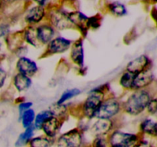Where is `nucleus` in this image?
<instances>
[{
    "mask_svg": "<svg viewBox=\"0 0 157 147\" xmlns=\"http://www.w3.org/2000/svg\"><path fill=\"white\" fill-rule=\"evenodd\" d=\"M110 93V84L107 83L93 87L89 90L85 99L77 108L72 107L71 114L74 113L78 115L79 118L84 117L92 120L94 119L95 112L102 101Z\"/></svg>",
    "mask_w": 157,
    "mask_h": 147,
    "instance_id": "f257e3e1",
    "label": "nucleus"
},
{
    "mask_svg": "<svg viewBox=\"0 0 157 147\" xmlns=\"http://www.w3.org/2000/svg\"><path fill=\"white\" fill-rule=\"evenodd\" d=\"M154 94V89H141L129 92L124 100H122L124 114L132 117L146 114L147 106Z\"/></svg>",
    "mask_w": 157,
    "mask_h": 147,
    "instance_id": "f03ea898",
    "label": "nucleus"
},
{
    "mask_svg": "<svg viewBox=\"0 0 157 147\" xmlns=\"http://www.w3.org/2000/svg\"><path fill=\"white\" fill-rule=\"evenodd\" d=\"M123 112L122 99L117 97L113 93L106 96L101 105L95 112L94 119H106L119 120Z\"/></svg>",
    "mask_w": 157,
    "mask_h": 147,
    "instance_id": "7ed1b4c3",
    "label": "nucleus"
},
{
    "mask_svg": "<svg viewBox=\"0 0 157 147\" xmlns=\"http://www.w3.org/2000/svg\"><path fill=\"white\" fill-rule=\"evenodd\" d=\"M143 137L139 133L125 131L119 127L107 136L109 147H140Z\"/></svg>",
    "mask_w": 157,
    "mask_h": 147,
    "instance_id": "20e7f679",
    "label": "nucleus"
},
{
    "mask_svg": "<svg viewBox=\"0 0 157 147\" xmlns=\"http://www.w3.org/2000/svg\"><path fill=\"white\" fill-rule=\"evenodd\" d=\"M73 41L74 40L67 37L57 35L47 45L43 47L44 51L41 58H48L67 53L70 50Z\"/></svg>",
    "mask_w": 157,
    "mask_h": 147,
    "instance_id": "39448f33",
    "label": "nucleus"
},
{
    "mask_svg": "<svg viewBox=\"0 0 157 147\" xmlns=\"http://www.w3.org/2000/svg\"><path fill=\"white\" fill-rule=\"evenodd\" d=\"M69 11L62 8H54L48 9L47 21L56 29L57 32H64L74 29L73 25L69 19Z\"/></svg>",
    "mask_w": 157,
    "mask_h": 147,
    "instance_id": "423d86ee",
    "label": "nucleus"
},
{
    "mask_svg": "<svg viewBox=\"0 0 157 147\" xmlns=\"http://www.w3.org/2000/svg\"><path fill=\"white\" fill-rule=\"evenodd\" d=\"M55 147H85L84 133L78 128L71 129L55 139Z\"/></svg>",
    "mask_w": 157,
    "mask_h": 147,
    "instance_id": "0eeeda50",
    "label": "nucleus"
},
{
    "mask_svg": "<svg viewBox=\"0 0 157 147\" xmlns=\"http://www.w3.org/2000/svg\"><path fill=\"white\" fill-rule=\"evenodd\" d=\"M47 8L34 4L26 9L23 16V20L26 26H37L47 21Z\"/></svg>",
    "mask_w": 157,
    "mask_h": 147,
    "instance_id": "6e6552de",
    "label": "nucleus"
},
{
    "mask_svg": "<svg viewBox=\"0 0 157 147\" xmlns=\"http://www.w3.org/2000/svg\"><path fill=\"white\" fill-rule=\"evenodd\" d=\"M118 121L113 119H92L89 132L93 136H107L114 129L119 127Z\"/></svg>",
    "mask_w": 157,
    "mask_h": 147,
    "instance_id": "1a4fd4ad",
    "label": "nucleus"
},
{
    "mask_svg": "<svg viewBox=\"0 0 157 147\" xmlns=\"http://www.w3.org/2000/svg\"><path fill=\"white\" fill-rule=\"evenodd\" d=\"M69 59L77 68L85 67V50L84 38L79 37L74 40L69 50Z\"/></svg>",
    "mask_w": 157,
    "mask_h": 147,
    "instance_id": "9d476101",
    "label": "nucleus"
},
{
    "mask_svg": "<svg viewBox=\"0 0 157 147\" xmlns=\"http://www.w3.org/2000/svg\"><path fill=\"white\" fill-rule=\"evenodd\" d=\"M16 73L33 77L39 72V66L36 61L30 57L23 56L17 58L15 64Z\"/></svg>",
    "mask_w": 157,
    "mask_h": 147,
    "instance_id": "9b49d317",
    "label": "nucleus"
},
{
    "mask_svg": "<svg viewBox=\"0 0 157 147\" xmlns=\"http://www.w3.org/2000/svg\"><path fill=\"white\" fill-rule=\"evenodd\" d=\"M68 15L74 29L78 31L80 34V37L84 39L89 32V29L87 27L88 16L86 15L84 12L78 10L69 11Z\"/></svg>",
    "mask_w": 157,
    "mask_h": 147,
    "instance_id": "f8f14e48",
    "label": "nucleus"
},
{
    "mask_svg": "<svg viewBox=\"0 0 157 147\" xmlns=\"http://www.w3.org/2000/svg\"><path fill=\"white\" fill-rule=\"evenodd\" d=\"M153 67V61L150 56L146 54H142L130 60L126 65L125 70H129L133 74H138Z\"/></svg>",
    "mask_w": 157,
    "mask_h": 147,
    "instance_id": "ddd939ff",
    "label": "nucleus"
},
{
    "mask_svg": "<svg viewBox=\"0 0 157 147\" xmlns=\"http://www.w3.org/2000/svg\"><path fill=\"white\" fill-rule=\"evenodd\" d=\"M155 82L156 77L152 68L136 74L133 80V90L153 88Z\"/></svg>",
    "mask_w": 157,
    "mask_h": 147,
    "instance_id": "4468645a",
    "label": "nucleus"
},
{
    "mask_svg": "<svg viewBox=\"0 0 157 147\" xmlns=\"http://www.w3.org/2000/svg\"><path fill=\"white\" fill-rule=\"evenodd\" d=\"M64 121L55 116H52L43 123L40 131L42 134L52 139H56L60 135Z\"/></svg>",
    "mask_w": 157,
    "mask_h": 147,
    "instance_id": "2eb2a0df",
    "label": "nucleus"
},
{
    "mask_svg": "<svg viewBox=\"0 0 157 147\" xmlns=\"http://www.w3.org/2000/svg\"><path fill=\"white\" fill-rule=\"evenodd\" d=\"M36 33L38 41L42 47L47 45L58 35L56 29L48 21H44L36 26Z\"/></svg>",
    "mask_w": 157,
    "mask_h": 147,
    "instance_id": "dca6fc26",
    "label": "nucleus"
},
{
    "mask_svg": "<svg viewBox=\"0 0 157 147\" xmlns=\"http://www.w3.org/2000/svg\"><path fill=\"white\" fill-rule=\"evenodd\" d=\"M139 133L142 136L157 138V120L150 116H145L139 123Z\"/></svg>",
    "mask_w": 157,
    "mask_h": 147,
    "instance_id": "f3484780",
    "label": "nucleus"
},
{
    "mask_svg": "<svg viewBox=\"0 0 157 147\" xmlns=\"http://www.w3.org/2000/svg\"><path fill=\"white\" fill-rule=\"evenodd\" d=\"M21 36L22 42L28 47L39 49L42 47L38 40L36 33V26H25L21 31Z\"/></svg>",
    "mask_w": 157,
    "mask_h": 147,
    "instance_id": "a211bd4d",
    "label": "nucleus"
},
{
    "mask_svg": "<svg viewBox=\"0 0 157 147\" xmlns=\"http://www.w3.org/2000/svg\"><path fill=\"white\" fill-rule=\"evenodd\" d=\"M33 84L32 77L21 74L16 73L12 79V85L14 90L18 93H22L29 90Z\"/></svg>",
    "mask_w": 157,
    "mask_h": 147,
    "instance_id": "6ab92c4d",
    "label": "nucleus"
},
{
    "mask_svg": "<svg viewBox=\"0 0 157 147\" xmlns=\"http://www.w3.org/2000/svg\"><path fill=\"white\" fill-rule=\"evenodd\" d=\"M71 104V103L64 104H57L56 103H55L49 107V109L52 111L54 116L65 121L70 114H71V110L73 107Z\"/></svg>",
    "mask_w": 157,
    "mask_h": 147,
    "instance_id": "aec40b11",
    "label": "nucleus"
},
{
    "mask_svg": "<svg viewBox=\"0 0 157 147\" xmlns=\"http://www.w3.org/2000/svg\"><path fill=\"white\" fill-rule=\"evenodd\" d=\"M135 74H136L132 73L127 70H124L121 74L119 79H118V84H119L120 87L127 92L132 91Z\"/></svg>",
    "mask_w": 157,
    "mask_h": 147,
    "instance_id": "412c9836",
    "label": "nucleus"
},
{
    "mask_svg": "<svg viewBox=\"0 0 157 147\" xmlns=\"http://www.w3.org/2000/svg\"><path fill=\"white\" fill-rule=\"evenodd\" d=\"M35 130L33 126L24 129L22 132L18 135L15 142V147H25L29 145L32 138L35 136Z\"/></svg>",
    "mask_w": 157,
    "mask_h": 147,
    "instance_id": "4be33fe9",
    "label": "nucleus"
},
{
    "mask_svg": "<svg viewBox=\"0 0 157 147\" xmlns=\"http://www.w3.org/2000/svg\"><path fill=\"white\" fill-rule=\"evenodd\" d=\"M107 9L110 14L115 17H124L127 15L128 10L123 2L119 1L110 2L107 5Z\"/></svg>",
    "mask_w": 157,
    "mask_h": 147,
    "instance_id": "5701e85b",
    "label": "nucleus"
},
{
    "mask_svg": "<svg viewBox=\"0 0 157 147\" xmlns=\"http://www.w3.org/2000/svg\"><path fill=\"white\" fill-rule=\"evenodd\" d=\"M55 139L49 138L44 134L35 136L29 144V147H54Z\"/></svg>",
    "mask_w": 157,
    "mask_h": 147,
    "instance_id": "b1692460",
    "label": "nucleus"
},
{
    "mask_svg": "<svg viewBox=\"0 0 157 147\" xmlns=\"http://www.w3.org/2000/svg\"><path fill=\"white\" fill-rule=\"evenodd\" d=\"M81 93V90L79 88H77V87H73V88H69L67 90H64L60 96L58 97V99L57 100L56 103L57 104H67V103H70V101L71 100L75 99V97L79 96Z\"/></svg>",
    "mask_w": 157,
    "mask_h": 147,
    "instance_id": "393cba45",
    "label": "nucleus"
},
{
    "mask_svg": "<svg viewBox=\"0 0 157 147\" xmlns=\"http://www.w3.org/2000/svg\"><path fill=\"white\" fill-rule=\"evenodd\" d=\"M52 116H54L53 113L49 108L44 109V110L39 111L38 113H36L33 124V127L35 128V131H40L43 123Z\"/></svg>",
    "mask_w": 157,
    "mask_h": 147,
    "instance_id": "a878e982",
    "label": "nucleus"
},
{
    "mask_svg": "<svg viewBox=\"0 0 157 147\" xmlns=\"http://www.w3.org/2000/svg\"><path fill=\"white\" fill-rule=\"evenodd\" d=\"M35 115H36L35 110L33 108H31L24 112L21 116H18V120L21 123V125L23 129L33 126Z\"/></svg>",
    "mask_w": 157,
    "mask_h": 147,
    "instance_id": "bb28decb",
    "label": "nucleus"
},
{
    "mask_svg": "<svg viewBox=\"0 0 157 147\" xmlns=\"http://www.w3.org/2000/svg\"><path fill=\"white\" fill-rule=\"evenodd\" d=\"M101 21H102V17L99 14L88 17V19L87 21V28L89 29V31L97 30L101 27Z\"/></svg>",
    "mask_w": 157,
    "mask_h": 147,
    "instance_id": "cd10ccee",
    "label": "nucleus"
},
{
    "mask_svg": "<svg viewBox=\"0 0 157 147\" xmlns=\"http://www.w3.org/2000/svg\"><path fill=\"white\" fill-rule=\"evenodd\" d=\"M146 114L157 120V93L154 94V96L150 100L146 110Z\"/></svg>",
    "mask_w": 157,
    "mask_h": 147,
    "instance_id": "c85d7f7f",
    "label": "nucleus"
},
{
    "mask_svg": "<svg viewBox=\"0 0 157 147\" xmlns=\"http://www.w3.org/2000/svg\"><path fill=\"white\" fill-rule=\"evenodd\" d=\"M33 102L29 100H25L24 99H21L17 102V108H18V116H21L24 112L29 110L31 108H33Z\"/></svg>",
    "mask_w": 157,
    "mask_h": 147,
    "instance_id": "c756f323",
    "label": "nucleus"
},
{
    "mask_svg": "<svg viewBox=\"0 0 157 147\" xmlns=\"http://www.w3.org/2000/svg\"><path fill=\"white\" fill-rule=\"evenodd\" d=\"M88 147H109L107 136H94Z\"/></svg>",
    "mask_w": 157,
    "mask_h": 147,
    "instance_id": "7c9ffc66",
    "label": "nucleus"
},
{
    "mask_svg": "<svg viewBox=\"0 0 157 147\" xmlns=\"http://www.w3.org/2000/svg\"><path fill=\"white\" fill-rule=\"evenodd\" d=\"M12 52L15 54V56H16L17 58L27 56L28 53H29V47H28L26 44H25L24 43H22V44L17 46V47L12 51Z\"/></svg>",
    "mask_w": 157,
    "mask_h": 147,
    "instance_id": "2f4dec72",
    "label": "nucleus"
},
{
    "mask_svg": "<svg viewBox=\"0 0 157 147\" xmlns=\"http://www.w3.org/2000/svg\"><path fill=\"white\" fill-rule=\"evenodd\" d=\"M8 72L5 68L0 66V90L4 87L8 79Z\"/></svg>",
    "mask_w": 157,
    "mask_h": 147,
    "instance_id": "473e14b6",
    "label": "nucleus"
},
{
    "mask_svg": "<svg viewBox=\"0 0 157 147\" xmlns=\"http://www.w3.org/2000/svg\"><path fill=\"white\" fill-rule=\"evenodd\" d=\"M34 2V4L37 5V6H42V7L48 8V3L50 0H32Z\"/></svg>",
    "mask_w": 157,
    "mask_h": 147,
    "instance_id": "72a5a7b5",
    "label": "nucleus"
},
{
    "mask_svg": "<svg viewBox=\"0 0 157 147\" xmlns=\"http://www.w3.org/2000/svg\"><path fill=\"white\" fill-rule=\"evenodd\" d=\"M151 17L153 19V21L156 22L157 24V7L155 6V7L153 8V9L151 10Z\"/></svg>",
    "mask_w": 157,
    "mask_h": 147,
    "instance_id": "f704fd0d",
    "label": "nucleus"
},
{
    "mask_svg": "<svg viewBox=\"0 0 157 147\" xmlns=\"http://www.w3.org/2000/svg\"><path fill=\"white\" fill-rule=\"evenodd\" d=\"M2 2V4H6V5H11L13 4V3L16 2L18 0H0Z\"/></svg>",
    "mask_w": 157,
    "mask_h": 147,
    "instance_id": "c9c22d12",
    "label": "nucleus"
},
{
    "mask_svg": "<svg viewBox=\"0 0 157 147\" xmlns=\"http://www.w3.org/2000/svg\"><path fill=\"white\" fill-rule=\"evenodd\" d=\"M152 2H153V3H155V4H157V0H151Z\"/></svg>",
    "mask_w": 157,
    "mask_h": 147,
    "instance_id": "e433bc0d",
    "label": "nucleus"
},
{
    "mask_svg": "<svg viewBox=\"0 0 157 147\" xmlns=\"http://www.w3.org/2000/svg\"><path fill=\"white\" fill-rule=\"evenodd\" d=\"M2 5V2H1V1H0V8H1Z\"/></svg>",
    "mask_w": 157,
    "mask_h": 147,
    "instance_id": "4c0bfd02",
    "label": "nucleus"
},
{
    "mask_svg": "<svg viewBox=\"0 0 157 147\" xmlns=\"http://www.w3.org/2000/svg\"><path fill=\"white\" fill-rule=\"evenodd\" d=\"M85 147H88V146H85Z\"/></svg>",
    "mask_w": 157,
    "mask_h": 147,
    "instance_id": "58836bf2",
    "label": "nucleus"
}]
</instances>
